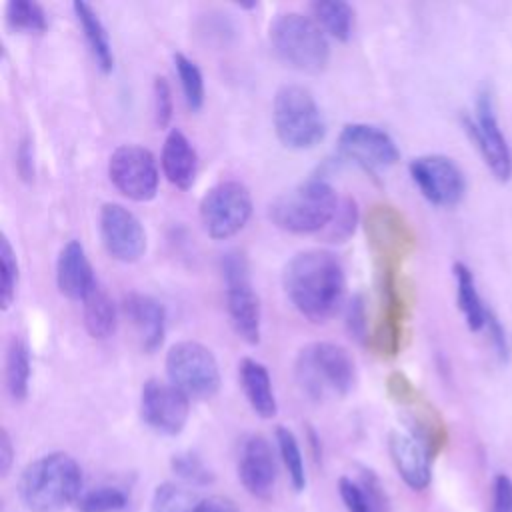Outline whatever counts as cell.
I'll return each instance as SVG.
<instances>
[{"label": "cell", "instance_id": "cell-1", "mask_svg": "<svg viewBox=\"0 0 512 512\" xmlns=\"http://www.w3.org/2000/svg\"><path fill=\"white\" fill-rule=\"evenodd\" d=\"M284 292L290 304L310 322H326L342 304L346 276L340 260L328 250L298 252L284 268Z\"/></svg>", "mask_w": 512, "mask_h": 512}, {"label": "cell", "instance_id": "cell-2", "mask_svg": "<svg viewBox=\"0 0 512 512\" xmlns=\"http://www.w3.org/2000/svg\"><path fill=\"white\" fill-rule=\"evenodd\" d=\"M82 468L66 452H50L30 462L18 480V496L30 512H60L78 502Z\"/></svg>", "mask_w": 512, "mask_h": 512}, {"label": "cell", "instance_id": "cell-3", "mask_svg": "<svg viewBox=\"0 0 512 512\" xmlns=\"http://www.w3.org/2000/svg\"><path fill=\"white\" fill-rule=\"evenodd\" d=\"M294 376L302 392L314 400L346 396L356 380L354 360L346 348L334 342L306 344L294 362Z\"/></svg>", "mask_w": 512, "mask_h": 512}, {"label": "cell", "instance_id": "cell-4", "mask_svg": "<svg viewBox=\"0 0 512 512\" xmlns=\"http://www.w3.org/2000/svg\"><path fill=\"white\" fill-rule=\"evenodd\" d=\"M334 188L320 178H310L280 194L268 208L270 220L292 234L322 232L338 212Z\"/></svg>", "mask_w": 512, "mask_h": 512}, {"label": "cell", "instance_id": "cell-5", "mask_svg": "<svg viewBox=\"0 0 512 512\" xmlns=\"http://www.w3.org/2000/svg\"><path fill=\"white\" fill-rule=\"evenodd\" d=\"M270 44L276 56L290 68L318 74L330 58V44L316 20L300 12H284L270 24Z\"/></svg>", "mask_w": 512, "mask_h": 512}, {"label": "cell", "instance_id": "cell-6", "mask_svg": "<svg viewBox=\"0 0 512 512\" xmlns=\"http://www.w3.org/2000/svg\"><path fill=\"white\" fill-rule=\"evenodd\" d=\"M278 140L294 150L314 148L326 134V124L312 92L298 84L282 86L272 104Z\"/></svg>", "mask_w": 512, "mask_h": 512}, {"label": "cell", "instance_id": "cell-7", "mask_svg": "<svg viewBox=\"0 0 512 512\" xmlns=\"http://www.w3.org/2000/svg\"><path fill=\"white\" fill-rule=\"evenodd\" d=\"M168 380L188 398L208 400L220 390V368L210 348L184 340L166 354Z\"/></svg>", "mask_w": 512, "mask_h": 512}, {"label": "cell", "instance_id": "cell-8", "mask_svg": "<svg viewBox=\"0 0 512 512\" xmlns=\"http://www.w3.org/2000/svg\"><path fill=\"white\" fill-rule=\"evenodd\" d=\"M252 214L250 190L238 180L212 186L200 200V220L208 236L226 240L238 234Z\"/></svg>", "mask_w": 512, "mask_h": 512}, {"label": "cell", "instance_id": "cell-9", "mask_svg": "<svg viewBox=\"0 0 512 512\" xmlns=\"http://www.w3.org/2000/svg\"><path fill=\"white\" fill-rule=\"evenodd\" d=\"M226 278V310L234 332L248 344L260 342V300L248 276V262L240 252H228L222 260Z\"/></svg>", "mask_w": 512, "mask_h": 512}, {"label": "cell", "instance_id": "cell-10", "mask_svg": "<svg viewBox=\"0 0 512 512\" xmlns=\"http://www.w3.org/2000/svg\"><path fill=\"white\" fill-rule=\"evenodd\" d=\"M462 124L474 140L478 152L482 154L486 166L492 170V174L506 182L512 176V150L510 144L500 128L496 108L492 94L488 90H482L476 98V106L472 114H466L462 118Z\"/></svg>", "mask_w": 512, "mask_h": 512}, {"label": "cell", "instance_id": "cell-11", "mask_svg": "<svg viewBox=\"0 0 512 512\" xmlns=\"http://www.w3.org/2000/svg\"><path fill=\"white\" fill-rule=\"evenodd\" d=\"M108 176L114 188L134 202H148L158 192L160 172L156 158L138 144H122L110 154Z\"/></svg>", "mask_w": 512, "mask_h": 512}, {"label": "cell", "instance_id": "cell-12", "mask_svg": "<svg viewBox=\"0 0 512 512\" xmlns=\"http://www.w3.org/2000/svg\"><path fill=\"white\" fill-rule=\"evenodd\" d=\"M408 170L422 196L434 206H456L466 194L464 172L444 154L418 156L410 162Z\"/></svg>", "mask_w": 512, "mask_h": 512}, {"label": "cell", "instance_id": "cell-13", "mask_svg": "<svg viewBox=\"0 0 512 512\" xmlns=\"http://www.w3.org/2000/svg\"><path fill=\"white\" fill-rule=\"evenodd\" d=\"M366 232L370 246L380 262V272L396 270L412 252L414 234L404 216L394 206L378 204L368 212Z\"/></svg>", "mask_w": 512, "mask_h": 512}, {"label": "cell", "instance_id": "cell-14", "mask_svg": "<svg viewBox=\"0 0 512 512\" xmlns=\"http://www.w3.org/2000/svg\"><path fill=\"white\" fill-rule=\"evenodd\" d=\"M142 420L164 436H176L184 430L190 416V398L172 382L150 378L140 394Z\"/></svg>", "mask_w": 512, "mask_h": 512}, {"label": "cell", "instance_id": "cell-15", "mask_svg": "<svg viewBox=\"0 0 512 512\" xmlns=\"http://www.w3.org/2000/svg\"><path fill=\"white\" fill-rule=\"evenodd\" d=\"M340 152L366 170L388 168L398 162L400 150L392 136L378 126L352 122L338 136Z\"/></svg>", "mask_w": 512, "mask_h": 512}, {"label": "cell", "instance_id": "cell-16", "mask_svg": "<svg viewBox=\"0 0 512 512\" xmlns=\"http://www.w3.org/2000/svg\"><path fill=\"white\" fill-rule=\"evenodd\" d=\"M100 238L106 252L120 262H136L146 250V232L128 208L108 202L100 210Z\"/></svg>", "mask_w": 512, "mask_h": 512}, {"label": "cell", "instance_id": "cell-17", "mask_svg": "<svg viewBox=\"0 0 512 512\" xmlns=\"http://www.w3.org/2000/svg\"><path fill=\"white\" fill-rule=\"evenodd\" d=\"M406 320V300L402 296L396 270L380 272V312L372 334V348L384 358L400 352Z\"/></svg>", "mask_w": 512, "mask_h": 512}, {"label": "cell", "instance_id": "cell-18", "mask_svg": "<svg viewBox=\"0 0 512 512\" xmlns=\"http://www.w3.org/2000/svg\"><path fill=\"white\" fill-rule=\"evenodd\" d=\"M276 458L270 442L260 434L244 438L238 452V478L254 498L268 500L276 486Z\"/></svg>", "mask_w": 512, "mask_h": 512}, {"label": "cell", "instance_id": "cell-19", "mask_svg": "<svg viewBox=\"0 0 512 512\" xmlns=\"http://www.w3.org/2000/svg\"><path fill=\"white\" fill-rule=\"evenodd\" d=\"M388 452L400 474V478L412 490L428 488L432 480V458L430 448L412 432L392 430L388 434Z\"/></svg>", "mask_w": 512, "mask_h": 512}, {"label": "cell", "instance_id": "cell-20", "mask_svg": "<svg viewBox=\"0 0 512 512\" xmlns=\"http://www.w3.org/2000/svg\"><path fill=\"white\" fill-rule=\"evenodd\" d=\"M56 286L62 296L80 302L96 286L92 264L86 256L84 246L78 240L66 242L58 254Z\"/></svg>", "mask_w": 512, "mask_h": 512}, {"label": "cell", "instance_id": "cell-21", "mask_svg": "<svg viewBox=\"0 0 512 512\" xmlns=\"http://www.w3.org/2000/svg\"><path fill=\"white\" fill-rule=\"evenodd\" d=\"M122 310H124L126 318L132 322L142 348L146 352L158 350L160 344L164 342V334H166L164 306L148 294L130 292L122 300Z\"/></svg>", "mask_w": 512, "mask_h": 512}, {"label": "cell", "instance_id": "cell-22", "mask_svg": "<svg viewBox=\"0 0 512 512\" xmlns=\"http://www.w3.org/2000/svg\"><path fill=\"white\" fill-rule=\"evenodd\" d=\"M160 166L170 184L180 190L192 188L198 176V154L186 134L178 128H172L166 134Z\"/></svg>", "mask_w": 512, "mask_h": 512}, {"label": "cell", "instance_id": "cell-23", "mask_svg": "<svg viewBox=\"0 0 512 512\" xmlns=\"http://www.w3.org/2000/svg\"><path fill=\"white\" fill-rule=\"evenodd\" d=\"M238 378L250 408L260 418H274L278 404L266 366L254 358H242L238 364Z\"/></svg>", "mask_w": 512, "mask_h": 512}, {"label": "cell", "instance_id": "cell-24", "mask_svg": "<svg viewBox=\"0 0 512 512\" xmlns=\"http://www.w3.org/2000/svg\"><path fill=\"white\" fill-rule=\"evenodd\" d=\"M82 318L92 338L104 340L116 332L118 308L110 294L98 282L82 300Z\"/></svg>", "mask_w": 512, "mask_h": 512}, {"label": "cell", "instance_id": "cell-25", "mask_svg": "<svg viewBox=\"0 0 512 512\" xmlns=\"http://www.w3.org/2000/svg\"><path fill=\"white\" fill-rule=\"evenodd\" d=\"M452 272H454V282H456V302L464 316L466 326L472 332L486 328L490 308L484 306V300L478 294L472 270L464 262H456Z\"/></svg>", "mask_w": 512, "mask_h": 512}, {"label": "cell", "instance_id": "cell-26", "mask_svg": "<svg viewBox=\"0 0 512 512\" xmlns=\"http://www.w3.org/2000/svg\"><path fill=\"white\" fill-rule=\"evenodd\" d=\"M72 10L78 18V24L82 28V34L86 38V44L96 60V66L108 74L114 68V54H112V46L106 34V28L102 24V20L98 18V14L94 12V8L86 2H74Z\"/></svg>", "mask_w": 512, "mask_h": 512}, {"label": "cell", "instance_id": "cell-27", "mask_svg": "<svg viewBox=\"0 0 512 512\" xmlns=\"http://www.w3.org/2000/svg\"><path fill=\"white\" fill-rule=\"evenodd\" d=\"M4 378H6V390L12 396V400L22 402L28 394V382H30V350L20 336H12L8 342Z\"/></svg>", "mask_w": 512, "mask_h": 512}, {"label": "cell", "instance_id": "cell-28", "mask_svg": "<svg viewBox=\"0 0 512 512\" xmlns=\"http://www.w3.org/2000/svg\"><path fill=\"white\" fill-rule=\"evenodd\" d=\"M310 10L318 26H322L332 38L346 42L354 30V10L350 4L340 0L312 2Z\"/></svg>", "mask_w": 512, "mask_h": 512}, {"label": "cell", "instance_id": "cell-29", "mask_svg": "<svg viewBox=\"0 0 512 512\" xmlns=\"http://www.w3.org/2000/svg\"><path fill=\"white\" fill-rule=\"evenodd\" d=\"M152 512H204L206 510V498H200L190 488L164 482L156 486L152 494Z\"/></svg>", "mask_w": 512, "mask_h": 512}, {"label": "cell", "instance_id": "cell-30", "mask_svg": "<svg viewBox=\"0 0 512 512\" xmlns=\"http://www.w3.org/2000/svg\"><path fill=\"white\" fill-rule=\"evenodd\" d=\"M276 444H278V452L288 472L292 488L296 492H302L306 488V470H304V458H302V450L296 436L286 426H278Z\"/></svg>", "mask_w": 512, "mask_h": 512}, {"label": "cell", "instance_id": "cell-31", "mask_svg": "<svg viewBox=\"0 0 512 512\" xmlns=\"http://www.w3.org/2000/svg\"><path fill=\"white\" fill-rule=\"evenodd\" d=\"M6 22L12 30L42 34L48 26L44 8L32 0H12L6 4Z\"/></svg>", "mask_w": 512, "mask_h": 512}, {"label": "cell", "instance_id": "cell-32", "mask_svg": "<svg viewBox=\"0 0 512 512\" xmlns=\"http://www.w3.org/2000/svg\"><path fill=\"white\" fill-rule=\"evenodd\" d=\"M174 66L176 74L182 86L184 100L190 110H200L204 104V76L194 60H190L186 54L178 52L174 54Z\"/></svg>", "mask_w": 512, "mask_h": 512}, {"label": "cell", "instance_id": "cell-33", "mask_svg": "<svg viewBox=\"0 0 512 512\" xmlns=\"http://www.w3.org/2000/svg\"><path fill=\"white\" fill-rule=\"evenodd\" d=\"M128 494L116 486H98L82 492L76 508L80 512H118L126 508Z\"/></svg>", "mask_w": 512, "mask_h": 512}, {"label": "cell", "instance_id": "cell-34", "mask_svg": "<svg viewBox=\"0 0 512 512\" xmlns=\"http://www.w3.org/2000/svg\"><path fill=\"white\" fill-rule=\"evenodd\" d=\"M170 466L178 478H182L186 484H192V486H206L214 480V474L210 472V468L194 452L174 454L170 460Z\"/></svg>", "mask_w": 512, "mask_h": 512}, {"label": "cell", "instance_id": "cell-35", "mask_svg": "<svg viewBox=\"0 0 512 512\" xmlns=\"http://www.w3.org/2000/svg\"><path fill=\"white\" fill-rule=\"evenodd\" d=\"M0 270H2V280H0V302L2 310H8L10 304L16 298V286H18V260L16 254L8 242L6 236L0 240Z\"/></svg>", "mask_w": 512, "mask_h": 512}, {"label": "cell", "instance_id": "cell-36", "mask_svg": "<svg viewBox=\"0 0 512 512\" xmlns=\"http://www.w3.org/2000/svg\"><path fill=\"white\" fill-rule=\"evenodd\" d=\"M358 222V210H356V202L350 198H344L338 206L336 216L332 218V222L326 226L324 238L330 242H344L352 232L354 226Z\"/></svg>", "mask_w": 512, "mask_h": 512}, {"label": "cell", "instance_id": "cell-37", "mask_svg": "<svg viewBox=\"0 0 512 512\" xmlns=\"http://www.w3.org/2000/svg\"><path fill=\"white\" fill-rule=\"evenodd\" d=\"M338 492H340L346 512H376L374 506L370 504L368 496L364 494L362 486L358 484V480L342 476L338 480Z\"/></svg>", "mask_w": 512, "mask_h": 512}, {"label": "cell", "instance_id": "cell-38", "mask_svg": "<svg viewBox=\"0 0 512 512\" xmlns=\"http://www.w3.org/2000/svg\"><path fill=\"white\" fill-rule=\"evenodd\" d=\"M154 120L158 128H166L172 120V90L164 76L154 78Z\"/></svg>", "mask_w": 512, "mask_h": 512}, {"label": "cell", "instance_id": "cell-39", "mask_svg": "<svg viewBox=\"0 0 512 512\" xmlns=\"http://www.w3.org/2000/svg\"><path fill=\"white\" fill-rule=\"evenodd\" d=\"M358 484L362 486L364 494L368 496L370 504L374 506L376 512H388L390 508V502H388V496H386V490L380 482V478L368 470V468H360V474H358Z\"/></svg>", "mask_w": 512, "mask_h": 512}, {"label": "cell", "instance_id": "cell-40", "mask_svg": "<svg viewBox=\"0 0 512 512\" xmlns=\"http://www.w3.org/2000/svg\"><path fill=\"white\" fill-rule=\"evenodd\" d=\"M490 512H512V478L504 472L494 476Z\"/></svg>", "mask_w": 512, "mask_h": 512}, {"label": "cell", "instance_id": "cell-41", "mask_svg": "<svg viewBox=\"0 0 512 512\" xmlns=\"http://www.w3.org/2000/svg\"><path fill=\"white\" fill-rule=\"evenodd\" d=\"M348 330L354 334L356 340H366V330H368V320H366V304L360 294H356L350 300L348 306Z\"/></svg>", "mask_w": 512, "mask_h": 512}, {"label": "cell", "instance_id": "cell-42", "mask_svg": "<svg viewBox=\"0 0 512 512\" xmlns=\"http://www.w3.org/2000/svg\"><path fill=\"white\" fill-rule=\"evenodd\" d=\"M486 330H488V336H490V340H492V344H494V350H496L500 362H506V360H508V340H506V332H504L500 320L494 316L492 310L488 312Z\"/></svg>", "mask_w": 512, "mask_h": 512}, {"label": "cell", "instance_id": "cell-43", "mask_svg": "<svg viewBox=\"0 0 512 512\" xmlns=\"http://www.w3.org/2000/svg\"><path fill=\"white\" fill-rule=\"evenodd\" d=\"M16 166L18 172L24 180H32L34 178V160H32V148H30V138H24L20 142V148L16 152Z\"/></svg>", "mask_w": 512, "mask_h": 512}, {"label": "cell", "instance_id": "cell-44", "mask_svg": "<svg viewBox=\"0 0 512 512\" xmlns=\"http://www.w3.org/2000/svg\"><path fill=\"white\" fill-rule=\"evenodd\" d=\"M12 462H14V446H12V440H10V434L8 430H0V474L6 476L12 468Z\"/></svg>", "mask_w": 512, "mask_h": 512}, {"label": "cell", "instance_id": "cell-45", "mask_svg": "<svg viewBox=\"0 0 512 512\" xmlns=\"http://www.w3.org/2000/svg\"><path fill=\"white\" fill-rule=\"evenodd\" d=\"M204 512H240V510L228 498L212 496V498L206 500V510Z\"/></svg>", "mask_w": 512, "mask_h": 512}]
</instances>
